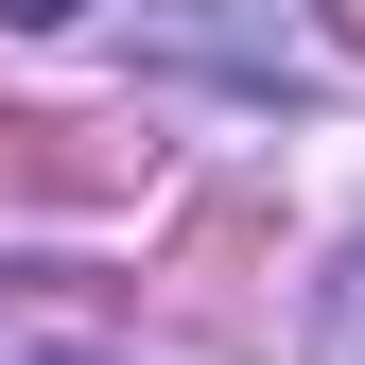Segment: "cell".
I'll return each mask as SVG.
<instances>
[{"label": "cell", "mask_w": 365, "mask_h": 365, "mask_svg": "<svg viewBox=\"0 0 365 365\" xmlns=\"http://www.w3.org/2000/svg\"><path fill=\"white\" fill-rule=\"evenodd\" d=\"M0 18H35V35H53V18H87V0H0Z\"/></svg>", "instance_id": "6da1fadb"}, {"label": "cell", "mask_w": 365, "mask_h": 365, "mask_svg": "<svg viewBox=\"0 0 365 365\" xmlns=\"http://www.w3.org/2000/svg\"><path fill=\"white\" fill-rule=\"evenodd\" d=\"M331 53H365V0H331Z\"/></svg>", "instance_id": "7a4b0ae2"}]
</instances>
